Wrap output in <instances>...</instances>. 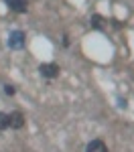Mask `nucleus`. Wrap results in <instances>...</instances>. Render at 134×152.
<instances>
[{
  "label": "nucleus",
  "mask_w": 134,
  "mask_h": 152,
  "mask_svg": "<svg viewBox=\"0 0 134 152\" xmlns=\"http://www.w3.org/2000/svg\"><path fill=\"white\" fill-rule=\"evenodd\" d=\"M24 43H26V37H24L23 31H10V35H8V41H6V45H8V49H12V51H21V49L24 47Z\"/></svg>",
  "instance_id": "nucleus-1"
},
{
  "label": "nucleus",
  "mask_w": 134,
  "mask_h": 152,
  "mask_svg": "<svg viewBox=\"0 0 134 152\" xmlns=\"http://www.w3.org/2000/svg\"><path fill=\"white\" fill-rule=\"evenodd\" d=\"M59 65L57 63H41L39 65V73H41V77H45V79H55V77H59Z\"/></svg>",
  "instance_id": "nucleus-2"
},
{
  "label": "nucleus",
  "mask_w": 134,
  "mask_h": 152,
  "mask_svg": "<svg viewBox=\"0 0 134 152\" xmlns=\"http://www.w3.org/2000/svg\"><path fill=\"white\" fill-rule=\"evenodd\" d=\"M8 126H10L12 130L24 128V114L23 112H10V114H8Z\"/></svg>",
  "instance_id": "nucleus-3"
},
{
  "label": "nucleus",
  "mask_w": 134,
  "mask_h": 152,
  "mask_svg": "<svg viewBox=\"0 0 134 152\" xmlns=\"http://www.w3.org/2000/svg\"><path fill=\"white\" fill-rule=\"evenodd\" d=\"M4 2H6V6H8L12 12H16V14H24V12L29 10V2H26V0H4Z\"/></svg>",
  "instance_id": "nucleus-4"
},
{
  "label": "nucleus",
  "mask_w": 134,
  "mask_h": 152,
  "mask_svg": "<svg viewBox=\"0 0 134 152\" xmlns=\"http://www.w3.org/2000/svg\"><path fill=\"white\" fill-rule=\"evenodd\" d=\"M85 152H108V146H106V142H104V140L96 138V140H89V142H87Z\"/></svg>",
  "instance_id": "nucleus-5"
},
{
  "label": "nucleus",
  "mask_w": 134,
  "mask_h": 152,
  "mask_svg": "<svg viewBox=\"0 0 134 152\" xmlns=\"http://www.w3.org/2000/svg\"><path fill=\"white\" fill-rule=\"evenodd\" d=\"M89 26H92L94 31H102V16H100V14H94V16L89 18Z\"/></svg>",
  "instance_id": "nucleus-6"
},
{
  "label": "nucleus",
  "mask_w": 134,
  "mask_h": 152,
  "mask_svg": "<svg viewBox=\"0 0 134 152\" xmlns=\"http://www.w3.org/2000/svg\"><path fill=\"white\" fill-rule=\"evenodd\" d=\"M6 128H10V126H8V114L0 112V132H4Z\"/></svg>",
  "instance_id": "nucleus-7"
},
{
  "label": "nucleus",
  "mask_w": 134,
  "mask_h": 152,
  "mask_svg": "<svg viewBox=\"0 0 134 152\" xmlns=\"http://www.w3.org/2000/svg\"><path fill=\"white\" fill-rule=\"evenodd\" d=\"M4 94L12 97V95L16 94V87H14V85H10V83H6V85H4Z\"/></svg>",
  "instance_id": "nucleus-8"
},
{
  "label": "nucleus",
  "mask_w": 134,
  "mask_h": 152,
  "mask_svg": "<svg viewBox=\"0 0 134 152\" xmlns=\"http://www.w3.org/2000/svg\"><path fill=\"white\" fill-rule=\"evenodd\" d=\"M118 105H120V107H126L128 104H126V99H118Z\"/></svg>",
  "instance_id": "nucleus-9"
}]
</instances>
